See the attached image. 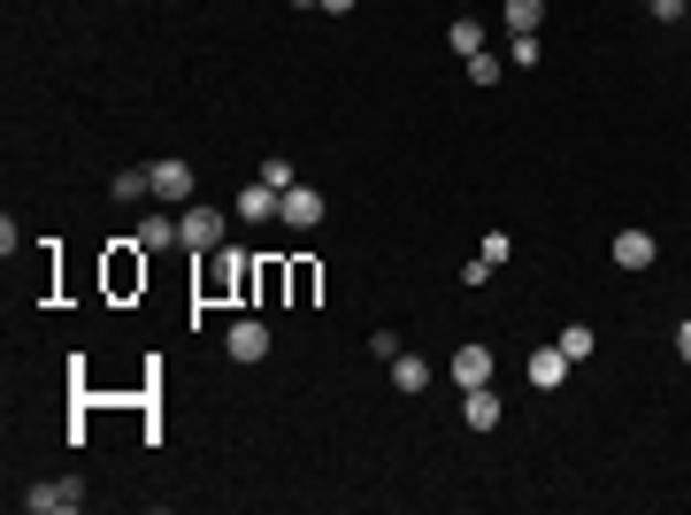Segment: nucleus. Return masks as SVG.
Here are the masks:
<instances>
[{
  "mask_svg": "<svg viewBox=\"0 0 691 515\" xmlns=\"http://www.w3.org/2000/svg\"><path fill=\"white\" fill-rule=\"evenodd\" d=\"M277 200H285V192H277V185H262V177H254V185H246V192H238V200H231V216H246V223H269V216H277Z\"/></svg>",
  "mask_w": 691,
  "mask_h": 515,
  "instance_id": "nucleus-7",
  "label": "nucleus"
},
{
  "mask_svg": "<svg viewBox=\"0 0 691 515\" xmlns=\"http://www.w3.org/2000/svg\"><path fill=\"white\" fill-rule=\"evenodd\" d=\"M446 39H454V54H485V23H477V15H454Z\"/></svg>",
  "mask_w": 691,
  "mask_h": 515,
  "instance_id": "nucleus-13",
  "label": "nucleus"
},
{
  "mask_svg": "<svg viewBox=\"0 0 691 515\" xmlns=\"http://www.w3.org/2000/svg\"><path fill=\"white\" fill-rule=\"evenodd\" d=\"M23 508L31 515H77L85 508V485H77V477H46V485L23 493Z\"/></svg>",
  "mask_w": 691,
  "mask_h": 515,
  "instance_id": "nucleus-2",
  "label": "nucleus"
},
{
  "mask_svg": "<svg viewBox=\"0 0 691 515\" xmlns=\"http://www.w3.org/2000/svg\"><path fill=\"white\" fill-rule=\"evenodd\" d=\"M461 423H469V431H492V423H500V392H492V385L461 392Z\"/></svg>",
  "mask_w": 691,
  "mask_h": 515,
  "instance_id": "nucleus-10",
  "label": "nucleus"
},
{
  "mask_svg": "<svg viewBox=\"0 0 691 515\" xmlns=\"http://www.w3.org/2000/svg\"><path fill=\"white\" fill-rule=\"evenodd\" d=\"M369 354H376V361H392V354H407V346H400V332H369Z\"/></svg>",
  "mask_w": 691,
  "mask_h": 515,
  "instance_id": "nucleus-22",
  "label": "nucleus"
},
{
  "mask_svg": "<svg viewBox=\"0 0 691 515\" xmlns=\"http://www.w3.org/2000/svg\"><path fill=\"white\" fill-rule=\"evenodd\" d=\"M545 23V0H508V31H538Z\"/></svg>",
  "mask_w": 691,
  "mask_h": 515,
  "instance_id": "nucleus-16",
  "label": "nucleus"
},
{
  "mask_svg": "<svg viewBox=\"0 0 691 515\" xmlns=\"http://www.w3.org/2000/svg\"><path fill=\"white\" fill-rule=\"evenodd\" d=\"M384 369H392V392H423V385H430V361H423V354H392Z\"/></svg>",
  "mask_w": 691,
  "mask_h": 515,
  "instance_id": "nucleus-11",
  "label": "nucleus"
},
{
  "mask_svg": "<svg viewBox=\"0 0 691 515\" xmlns=\"http://www.w3.org/2000/svg\"><path fill=\"white\" fill-rule=\"evenodd\" d=\"M346 8H353V0H323V15H346Z\"/></svg>",
  "mask_w": 691,
  "mask_h": 515,
  "instance_id": "nucleus-25",
  "label": "nucleus"
},
{
  "mask_svg": "<svg viewBox=\"0 0 691 515\" xmlns=\"http://www.w3.org/2000/svg\"><path fill=\"white\" fill-rule=\"evenodd\" d=\"M223 354H231V361H262V354H269V324H254V316H238V324L223 332Z\"/></svg>",
  "mask_w": 691,
  "mask_h": 515,
  "instance_id": "nucleus-5",
  "label": "nucleus"
},
{
  "mask_svg": "<svg viewBox=\"0 0 691 515\" xmlns=\"http://www.w3.org/2000/svg\"><path fill=\"white\" fill-rule=\"evenodd\" d=\"M561 354H568V361H592V354H599V332H592V324H568V332H561Z\"/></svg>",
  "mask_w": 691,
  "mask_h": 515,
  "instance_id": "nucleus-12",
  "label": "nucleus"
},
{
  "mask_svg": "<svg viewBox=\"0 0 691 515\" xmlns=\"http://www.w3.org/2000/svg\"><path fill=\"white\" fill-rule=\"evenodd\" d=\"M277 223H293V231H316V223H323V192H316V185H285V200H277Z\"/></svg>",
  "mask_w": 691,
  "mask_h": 515,
  "instance_id": "nucleus-3",
  "label": "nucleus"
},
{
  "mask_svg": "<svg viewBox=\"0 0 691 515\" xmlns=\"http://www.w3.org/2000/svg\"><path fill=\"white\" fill-rule=\"evenodd\" d=\"M461 285H469V293H485V285H492V262H485V254H477V262H461Z\"/></svg>",
  "mask_w": 691,
  "mask_h": 515,
  "instance_id": "nucleus-20",
  "label": "nucleus"
},
{
  "mask_svg": "<svg viewBox=\"0 0 691 515\" xmlns=\"http://www.w3.org/2000/svg\"><path fill=\"white\" fill-rule=\"evenodd\" d=\"M147 177H155V200H192V192H200V185H192V162H177V155L155 162Z\"/></svg>",
  "mask_w": 691,
  "mask_h": 515,
  "instance_id": "nucleus-6",
  "label": "nucleus"
},
{
  "mask_svg": "<svg viewBox=\"0 0 691 515\" xmlns=\"http://www.w3.org/2000/svg\"><path fill=\"white\" fill-rule=\"evenodd\" d=\"M223 208H208V200H184V216H177V246H192V254H215L223 246Z\"/></svg>",
  "mask_w": 691,
  "mask_h": 515,
  "instance_id": "nucleus-1",
  "label": "nucleus"
},
{
  "mask_svg": "<svg viewBox=\"0 0 691 515\" xmlns=\"http://www.w3.org/2000/svg\"><path fill=\"white\" fill-rule=\"evenodd\" d=\"M677 354H684V361H691V316H684V332H677Z\"/></svg>",
  "mask_w": 691,
  "mask_h": 515,
  "instance_id": "nucleus-24",
  "label": "nucleus"
},
{
  "mask_svg": "<svg viewBox=\"0 0 691 515\" xmlns=\"http://www.w3.org/2000/svg\"><path fill=\"white\" fill-rule=\"evenodd\" d=\"M607 254H615V270H653V254H661V246H653V231H623Z\"/></svg>",
  "mask_w": 691,
  "mask_h": 515,
  "instance_id": "nucleus-8",
  "label": "nucleus"
},
{
  "mask_svg": "<svg viewBox=\"0 0 691 515\" xmlns=\"http://www.w3.org/2000/svg\"><path fill=\"white\" fill-rule=\"evenodd\" d=\"M446 377L461 385V392H477V385H492V346H454V361H446Z\"/></svg>",
  "mask_w": 691,
  "mask_h": 515,
  "instance_id": "nucleus-4",
  "label": "nucleus"
},
{
  "mask_svg": "<svg viewBox=\"0 0 691 515\" xmlns=\"http://www.w3.org/2000/svg\"><path fill=\"white\" fill-rule=\"evenodd\" d=\"M262 185H277V192H285V185H293V162H285V155H269V162H262Z\"/></svg>",
  "mask_w": 691,
  "mask_h": 515,
  "instance_id": "nucleus-21",
  "label": "nucleus"
},
{
  "mask_svg": "<svg viewBox=\"0 0 691 515\" xmlns=\"http://www.w3.org/2000/svg\"><path fill=\"white\" fill-rule=\"evenodd\" d=\"M477 254H485V262H492V270H500V262H508V254H515V239H508V231H485V246H477Z\"/></svg>",
  "mask_w": 691,
  "mask_h": 515,
  "instance_id": "nucleus-18",
  "label": "nucleus"
},
{
  "mask_svg": "<svg viewBox=\"0 0 691 515\" xmlns=\"http://www.w3.org/2000/svg\"><path fill=\"white\" fill-rule=\"evenodd\" d=\"M684 8H691V0H653V15H661V23H677Z\"/></svg>",
  "mask_w": 691,
  "mask_h": 515,
  "instance_id": "nucleus-23",
  "label": "nucleus"
},
{
  "mask_svg": "<svg viewBox=\"0 0 691 515\" xmlns=\"http://www.w3.org/2000/svg\"><path fill=\"white\" fill-rule=\"evenodd\" d=\"M108 192H116V200H124V208H131V200H139V192H155V177H147V170H124V177H116V185H108Z\"/></svg>",
  "mask_w": 691,
  "mask_h": 515,
  "instance_id": "nucleus-17",
  "label": "nucleus"
},
{
  "mask_svg": "<svg viewBox=\"0 0 691 515\" xmlns=\"http://www.w3.org/2000/svg\"><path fill=\"white\" fill-rule=\"evenodd\" d=\"M522 369H530V385H538V392H561V377H568V354H561V346H538Z\"/></svg>",
  "mask_w": 691,
  "mask_h": 515,
  "instance_id": "nucleus-9",
  "label": "nucleus"
},
{
  "mask_svg": "<svg viewBox=\"0 0 691 515\" xmlns=\"http://www.w3.org/2000/svg\"><path fill=\"white\" fill-rule=\"evenodd\" d=\"M508 62H515V70H538V62H545L538 31H515V39H508Z\"/></svg>",
  "mask_w": 691,
  "mask_h": 515,
  "instance_id": "nucleus-15",
  "label": "nucleus"
},
{
  "mask_svg": "<svg viewBox=\"0 0 691 515\" xmlns=\"http://www.w3.org/2000/svg\"><path fill=\"white\" fill-rule=\"evenodd\" d=\"M131 246H139V254H147V246H177V216H147Z\"/></svg>",
  "mask_w": 691,
  "mask_h": 515,
  "instance_id": "nucleus-14",
  "label": "nucleus"
},
{
  "mask_svg": "<svg viewBox=\"0 0 691 515\" xmlns=\"http://www.w3.org/2000/svg\"><path fill=\"white\" fill-rule=\"evenodd\" d=\"M469 77L477 85H500V54H469Z\"/></svg>",
  "mask_w": 691,
  "mask_h": 515,
  "instance_id": "nucleus-19",
  "label": "nucleus"
}]
</instances>
